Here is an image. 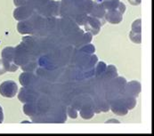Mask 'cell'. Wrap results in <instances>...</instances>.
Here are the masks:
<instances>
[{"mask_svg": "<svg viewBox=\"0 0 154 136\" xmlns=\"http://www.w3.org/2000/svg\"><path fill=\"white\" fill-rule=\"evenodd\" d=\"M70 64L76 68L85 70L88 68H94L97 63V56L91 55L85 53H81L76 50L75 53L70 57Z\"/></svg>", "mask_w": 154, "mask_h": 136, "instance_id": "cell-1", "label": "cell"}, {"mask_svg": "<svg viewBox=\"0 0 154 136\" xmlns=\"http://www.w3.org/2000/svg\"><path fill=\"white\" fill-rule=\"evenodd\" d=\"M37 56L29 50L24 42H22L19 45L14 48V62L19 66L24 65L30 61H36Z\"/></svg>", "mask_w": 154, "mask_h": 136, "instance_id": "cell-2", "label": "cell"}, {"mask_svg": "<svg viewBox=\"0 0 154 136\" xmlns=\"http://www.w3.org/2000/svg\"><path fill=\"white\" fill-rule=\"evenodd\" d=\"M19 81L23 87H29L32 88L34 90H38L40 78H38L36 75H34L32 72H23L20 75Z\"/></svg>", "mask_w": 154, "mask_h": 136, "instance_id": "cell-3", "label": "cell"}, {"mask_svg": "<svg viewBox=\"0 0 154 136\" xmlns=\"http://www.w3.org/2000/svg\"><path fill=\"white\" fill-rule=\"evenodd\" d=\"M38 14L42 15L43 17H54L58 15L60 12V3L56 1L50 0L41 8L36 11Z\"/></svg>", "mask_w": 154, "mask_h": 136, "instance_id": "cell-4", "label": "cell"}, {"mask_svg": "<svg viewBox=\"0 0 154 136\" xmlns=\"http://www.w3.org/2000/svg\"><path fill=\"white\" fill-rule=\"evenodd\" d=\"M38 97H39V93L38 91L29 87H22L18 94V98L20 101L23 103L36 102Z\"/></svg>", "mask_w": 154, "mask_h": 136, "instance_id": "cell-5", "label": "cell"}, {"mask_svg": "<svg viewBox=\"0 0 154 136\" xmlns=\"http://www.w3.org/2000/svg\"><path fill=\"white\" fill-rule=\"evenodd\" d=\"M18 91V86L15 82L12 80L5 81L0 85V94L6 98H13Z\"/></svg>", "mask_w": 154, "mask_h": 136, "instance_id": "cell-6", "label": "cell"}, {"mask_svg": "<svg viewBox=\"0 0 154 136\" xmlns=\"http://www.w3.org/2000/svg\"><path fill=\"white\" fill-rule=\"evenodd\" d=\"M109 102H110V109L112 110V112L116 115L125 116L128 112V110L127 106L125 105L123 100L121 99L120 95L118 98L110 101Z\"/></svg>", "mask_w": 154, "mask_h": 136, "instance_id": "cell-7", "label": "cell"}, {"mask_svg": "<svg viewBox=\"0 0 154 136\" xmlns=\"http://www.w3.org/2000/svg\"><path fill=\"white\" fill-rule=\"evenodd\" d=\"M92 103L94 113L107 112L110 110V102L104 98L103 94L98 95L94 101H92Z\"/></svg>", "mask_w": 154, "mask_h": 136, "instance_id": "cell-8", "label": "cell"}, {"mask_svg": "<svg viewBox=\"0 0 154 136\" xmlns=\"http://www.w3.org/2000/svg\"><path fill=\"white\" fill-rule=\"evenodd\" d=\"M34 12L35 11L28 5H21V6H18L14 11V17L17 21L22 22V21H25V20L29 19L33 14Z\"/></svg>", "mask_w": 154, "mask_h": 136, "instance_id": "cell-9", "label": "cell"}, {"mask_svg": "<svg viewBox=\"0 0 154 136\" xmlns=\"http://www.w3.org/2000/svg\"><path fill=\"white\" fill-rule=\"evenodd\" d=\"M106 14V10L104 9L103 4L101 3L100 0H95L93 4V7L90 11L89 15L91 17L96 18L98 20L104 18V15Z\"/></svg>", "mask_w": 154, "mask_h": 136, "instance_id": "cell-10", "label": "cell"}, {"mask_svg": "<svg viewBox=\"0 0 154 136\" xmlns=\"http://www.w3.org/2000/svg\"><path fill=\"white\" fill-rule=\"evenodd\" d=\"M102 25L103 24L100 23V21L98 19L91 17V16H88L87 21L84 24L85 29L87 30H88L89 32H91L92 34H94V35H96V34L99 33Z\"/></svg>", "mask_w": 154, "mask_h": 136, "instance_id": "cell-11", "label": "cell"}, {"mask_svg": "<svg viewBox=\"0 0 154 136\" xmlns=\"http://www.w3.org/2000/svg\"><path fill=\"white\" fill-rule=\"evenodd\" d=\"M140 92H141V84L138 81H131L126 84L123 93L136 98L138 97Z\"/></svg>", "mask_w": 154, "mask_h": 136, "instance_id": "cell-12", "label": "cell"}, {"mask_svg": "<svg viewBox=\"0 0 154 136\" xmlns=\"http://www.w3.org/2000/svg\"><path fill=\"white\" fill-rule=\"evenodd\" d=\"M80 110V116L84 119H90L94 116V110L93 108V103L91 100L86 101L83 106L81 107Z\"/></svg>", "mask_w": 154, "mask_h": 136, "instance_id": "cell-13", "label": "cell"}, {"mask_svg": "<svg viewBox=\"0 0 154 136\" xmlns=\"http://www.w3.org/2000/svg\"><path fill=\"white\" fill-rule=\"evenodd\" d=\"M104 18L108 23L111 24H119L123 20V14H120L118 10H110L106 12Z\"/></svg>", "mask_w": 154, "mask_h": 136, "instance_id": "cell-14", "label": "cell"}, {"mask_svg": "<svg viewBox=\"0 0 154 136\" xmlns=\"http://www.w3.org/2000/svg\"><path fill=\"white\" fill-rule=\"evenodd\" d=\"M117 77H118V71H117L116 67L113 66V65H109L108 67H106L104 73L102 76L96 77H99L103 81H107V80L113 79V78Z\"/></svg>", "mask_w": 154, "mask_h": 136, "instance_id": "cell-15", "label": "cell"}, {"mask_svg": "<svg viewBox=\"0 0 154 136\" xmlns=\"http://www.w3.org/2000/svg\"><path fill=\"white\" fill-rule=\"evenodd\" d=\"M23 111L29 116H33L39 113L38 106L36 102H28L23 106Z\"/></svg>", "mask_w": 154, "mask_h": 136, "instance_id": "cell-16", "label": "cell"}, {"mask_svg": "<svg viewBox=\"0 0 154 136\" xmlns=\"http://www.w3.org/2000/svg\"><path fill=\"white\" fill-rule=\"evenodd\" d=\"M14 47L7 46L3 49L2 51V60H5L6 62H14Z\"/></svg>", "mask_w": 154, "mask_h": 136, "instance_id": "cell-17", "label": "cell"}, {"mask_svg": "<svg viewBox=\"0 0 154 136\" xmlns=\"http://www.w3.org/2000/svg\"><path fill=\"white\" fill-rule=\"evenodd\" d=\"M120 97L123 100V101H124V103L127 106V108H128V110H133L135 107V105H136V99L134 97L127 95V94H124V93L120 94Z\"/></svg>", "mask_w": 154, "mask_h": 136, "instance_id": "cell-18", "label": "cell"}, {"mask_svg": "<svg viewBox=\"0 0 154 136\" xmlns=\"http://www.w3.org/2000/svg\"><path fill=\"white\" fill-rule=\"evenodd\" d=\"M106 11L117 10L120 1L119 0H100Z\"/></svg>", "mask_w": 154, "mask_h": 136, "instance_id": "cell-19", "label": "cell"}, {"mask_svg": "<svg viewBox=\"0 0 154 136\" xmlns=\"http://www.w3.org/2000/svg\"><path fill=\"white\" fill-rule=\"evenodd\" d=\"M50 0H29L27 5H29L34 11H38Z\"/></svg>", "mask_w": 154, "mask_h": 136, "instance_id": "cell-20", "label": "cell"}, {"mask_svg": "<svg viewBox=\"0 0 154 136\" xmlns=\"http://www.w3.org/2000/svg\"><path fill=\"white\" fill-rule=\"evenodd\" d=\"M106 67H107V65H106L103 62H98L97 65H96V67L94 68V76H95V77H100V76H102V75L104 73V71H105V69H106Z\"/></svg>", "mask_w": 154, "mask_h": 136, "instance_id": "cell-21", "label": "cell"}, {"mask_svg": "<svg viewBox=\"0 0 154 136\" xmlns=\"http://www.w3.org/2000/svg\"><path fill=\"white\" fill-rule=\"evenodd\" d=\"M38 67V63L36 61H30L28 63L22 65V68L25 71V72H33L34 70L37 69Z\"/></svg>", "mask_w": 154, "mask_h": 136, "instance_id": "cell-22", "label": "cell"}, {"mask_svg": "<svg viewBox=\"0 0 154 136\" xmlns=\"http://www.w3.org/2000/svg\"><path fill=\"white\" fill-rule=\"evenodd\" d=\"M77 51L81 52V53H88V54H93L94 53V51H95V48L93 45L88 44V45H82V46L79 47V49H77Z\"/></svg>", "mask_w": 154, "mask_h": 136, "instance_id": "cell-23", "label": "cell"}, {"mask_svg": "<svg viewBox=\"0 0 154 136\" xmlns=\"http://www.w3.org/2000/svg\"><path fill=\"white\" fill-rule=\"evenodd\" d=\"M129 37H130V39L132 40L134 43H135V44H140L141 41H142L141 33L134 32V31L131 30V32H130V34H129Z\"/></svg>", "mask_w": 154, "mask_h": 136, "instance_id": "cell-24", "label": "cell"}, {"mask_svg": "<svg viewBox=\"0 0 154 136\" xmlns=\"http://www.w3.org/2000/svg\"><path fill=\"white\" fill-rule=\"evenodd\" d=\"M132 31L134 32H137V33H141L142 32V20L138 19L135 20L132 24Z\"/></svg>", "mask_w": 154, "mask_h": 136, "instance_id": "cell-25", "label": "cell"}, {"mask_svg": "<svg viewBox=\"0 0 154 136\" xmlns=\"http://www.w3.org/2000/svg\"><path fill=\"white\" fill-rule=\"evenodd\" d=\"M67 115L69 116V117L71 118H76L78 116V110H75L74 108L70 107V108H68V110H67Z\"/></svg>", "mask_w": 154, "mask_h": 136, "instance_id": "cell-26", "label": "cell"}, {"mask_svg": "<svg viewBox=\"0 0 154 136\" xmlns=\"http://www.w3.org/2000/svg\"><path fill=\"white\" fill-rule=\"evenodd\" d=\"M117 10L120 13V14H124L125 13V11H126V5H125V4L124 3H119V6H118V8H117Z\"/></svg>", "mask_w": 154, "mask_h": 136, "instance_id": "cell-27", "label": "cell"}, {"mask_svg": "<svg viewBox=\"0 0 154 136\" xmlns=\"http://www.w3.org/2000/svg\"><path fill=\"white\" fill-rule=\"evenodd\" d=\"M29 0H14V3L15 5L17 6H21V5H27Z\"/></svg>", "mask_w": 154, "mask_h": 136, "instance_id": "cell-28", "label": "cell"}, {"mask_svg": "<svg viewBox=\"0 0 154 136\" xmlns=\"http://www.w3.org/2000/svg\"><path fill=\"white\" fill-rule=\"evenodd\" d=\"M5 72H7V69L5 68V64H4L3 61L0 60V75L5 74Z\"/></svg>", "mask_w": 154, "mask_h": 136, "instance_id": "cell-29", "label": "cell"}, {"mask_svg": "<svg viewBox=\"0 0 154 136\" xmlns=\"http://www.w3.org/2000/svg\"><path fill=\"white\" fill-rule=\"evenodd\" d=\"M129 1V3L133 5H140V3H141V1L142 0H128Z\"/></svg>", "mask_w": 154, "mask_h": 136, "instance_id": "cell-30", "label": "cell"}, {"mask_svg": "<svg viewBox=\"0 0 154 136\" xmlns=\"http://www.w3.org/2000/svg\"><path fill=\"white\" fill-rule=\"evenodd\" d=\"M4 120V114H3V110L0 106V123H2Z\"/></svg>", "mask_w": 154, "mask_h": 136, "instance_id": "cell-31", "label": "cell"}, {"mask_svg": "<svg viewBox=\"0 0 154 136\" xmlns=\"http://www.w3.org/2000/svg\"><path fill=\"white\" fill-rule=\"evenodd\" d=\"M106 123H119V120H117V119H110V120H108Z\"/></svg>", "mask_w": 154, "mask_h": 136, "instance_id": "cell-32", "label": "cell"}, {"mask_svg": "<svg viewBox=\"0 0 154 136\" xmlns=\"http://www.w3.org/2000/svg\"><path fill=\"white\" fill-rule=\"evenodd\" d=\"M70 1H75V0H70Z\"/></svg>", "mask_w": 154, "mask_h": 136, "instance_id": "cell-33", "label": "cell"}]
</instances>
